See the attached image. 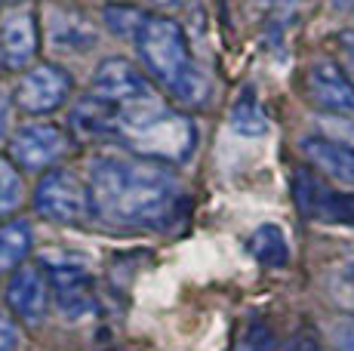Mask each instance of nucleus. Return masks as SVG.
Listing matches in <instances>:
<instances>
[{
    "label": "nucleus",
    "instance_id": "obj_20",
    "mask_svg": "<svg viewBox=\"0 0 354 351\" xmlns=\"http://www.w3.org/2000/svg\"><path fill=\"white\" fill-rule=\"evenodd\" d=\"M12 312H0V351H19L22 348V327Z\"/></svg>",
    "mask_w": 354,
    "mask_h": 351
},
{
    "label": "nucleus",
    "instance_id": "obj_11",
    "mask_svg": "<svg viewBox=\"0 0 354 351\" xmlns=\"http://www.w3.org/2000/svg\"><path fill=\"white\" fill-rule=\"evenodd\" d=\"M148 93H151L148 74L142 71V65H133L127 59H105L90 77V96L105 105H127Z\"/></svg>",
    "mask_w": 354,
    "mask_h": 351
},
{
    "label": "nucleus",
    "instance_id": "obj_25",
    "mask_svg": "<svg viewBox=\"0 0 354 351\" xmlns=\"http://www.w3.org/2000/svg\"><path fill=\"white\" fill-rule=\"evenodd\" d=\"M290 351H321V348H317V342H311V339H299Z\"/></svg>",
    "mask_w": 354,
    "mask_h": 351
},
{
    "label": "nucleus",
    "instance_id": "obj_6",
    "mask_svg": "<svg viewBox=\"0 0 354 351\" xmlns=\"http://www.w3.org/2000/svg\"><path fill=\"white\" fill-rule=\"evenodd\" d=\"M71 74L56 62H34L31 68L19 71V84L12 90L16 111L28 117H46L59 111L71 96Z\"/></svg>",
    "mask_w": 354,
    "mask_h": 351
},
{
    "label": "nucleus",
    "instance_id": "obj_19",
    "mask_svg": "<svg viewBox=\"0 0 354 351\" xmlns=\"http://www.w3.org/2000/svg\"><path fill=\"white\" fill-rule=\"evenodd\" d=\"M142 19H145V10H139V6H127V3H118V6L108 3L105 6V22L118 37L133 40L136 31H139V25H142Z\"/></svg>",
    "mask_w": 354,
    "mask_h": 351
},
{
    "label": "nucleus",
    "instance_id": "obj_10",
    "mask_svg": "<svg viewBox=\"0 0 354 351\" xmlns=\"http://www.w3.org/2000/svg\"><path fill=\"white\" fill-rule=\"evenodd\" d=\"M40 50V25L28 6H10L0 12V68L25 71Z\"/></svg>",
    "mask_w": 354,
    "mask_h": 351
},
{
    "label": "nucleus",
    "instance_id": "obj_7",
    "mask_svg": "<svg viewBox=\"0 0 354 351\" xmlns=\"http://www.w3.org/2000/svg\"><path fill=\"white\" fill-rule=\"evenodd\" d=\"M302 93L317 111L354 117V77L333 59H315L302 71Z\"/></svg>",
    "mask_w": 354,
    "mask_h": 351
},
{
    "label": "nucleus",
    "instance_id": "obj_27",
    "mask_svg": "<svg viewBox=\"0 0 354 351\" xmlns=\"http://www.w3.org/2000/svg\"><path fill=\"white\" fill-rule=\"evenodd\" d=\"M158 3H182V0H158Z\"/></svg>",
    "mask_w": 354,
    "mask_h": 351
},
{
    "label": "nucleus",
    "instance_id": "obj_14",
    "mask_svg": "<svg viewBox=\"0 0 354 351\" xmlns=\"http://www.w3.org/2000/svg\"><path fill=\"white\" fill-rule=\"evenodd\" d=\"M34 247V228L28 219L16 216V219L0 222V274H12L19 265H25Z\"/></svg>",
    "mask_w": 354,
    "mask_h": 351
},
{
    "label": "nucleus",
    "instance_id": "obj_2",
    "mask_svg": "<svg viewBox=\"0 0 354 351\" xmlns=\"http://www.w3.org/2000/svg\"><path fill=\"white\" fill-rule=\"evenodd\" d=\"M111 139L139 158L185 164L197 148V124L188 114L148 93L127 105H111Z\"/></svg>",
    "mask_w": 354,
    "mask_h": 351
},
{
    "label": "nucleus",
    "instance_id": "obj_8",
    "mask_svg": "<svg viewBox=\"0 0 354 351\" xmlns=\"http://www.w3.org/2000/svg\"><path fill=\"white\" fill-rule=\"evenodd\" d=\"M292 200L308 219L330 222V225L354 228V191L351 188H333L321 176L308 170L292 173Z\"/></svg>",
    "mask_w": 354,
    "mask_h": 351
},
{
    "label": "nucleus",
    "instance_id": "obj_3",
    "mask_svg": "<svg viewBox=\"0 0 354 351\" xmlns=\"http://www.w3.org/2000/svg\"><path fill=\"white\" fill-rule=\"evenodd\" d=\"M133 44L139 53L142 71L148 74L151 84H158V90L182 105H201L207 99V77L197 68L188 37L176 19L145 12Z\"/></svg>",
    "mask_w": 354,
    "mask_h": 351
},
{
    "label": "nucleus",
    "instance_id": "obj_28",
    "mask_svg": "<svg viewBox=\"0 0 354 351\" xmlns=\"http://www.w3.org/2000/svg\"><path fill=\"white\" fill-rule=\"evenodd\" d=\"M3 3H16V0H3Z\"/></svg>",
    "mask_w": 354,
    "mask_h": 351
},
{
    "label": "nucleus",
    "instance_id": "obj_17",
    "mask_svg": "<svg viewBox=\"0 0 354 351\" xmlns=\"http://www.w3.org/2000/svg\"><path fill=\"white\" fill-rule=\"evenodd\" d=\"M25 198H28V191H25L22 170L10 158H0V222L16 219Z\"/></svg>",
    "mask_w": 354,
    "mask_h": 351
},
{
    "label": "nucleus",
    "instance_id": "obj_24",
    "mask_svg": "<svg viewBox=\"0 0 354 351\" xmlns=\"http://www.w3.org/2000/svg\"><path fill=\"white\" fill-rule=\"evenodd\" d=\"M339 46H342V53H345V65H348V71H351V77H354V35H342Z\"/></svg>",
    "mask_w": 354,
    "mask_h": 351
},
{
    "label": "nucleus",
    "instance_id": "obj_4",
    "mask_svg": "<svg viewBox=\"0 0 354 351\" xmlns=\"http://www.w3.org/2000/svg\"><path fill=\"white\" fill-rule=\"evenodd\" d=\"M34 213L44 216L53 225H84L93 216L90 182L80 173L56 167V170L40 173L37 185L31 191Z\"/></svg>",
    "mask_w": 354,
    "mask_h": 351
},
{
    "label": "nucleus",
    "instance_id": "obj_26",
    "mask_svg": "<svg viewBox=\"0 0 354 351\" xmlns=\"http://www.w3.org/2000/svg\"><path fill=\"white\" fill-rule=\"evenodd\" d=\"M336 6H345V10H348V6H354V0H336Z\"/></svg>",
    "mask_w": 354,
    "mask_h": 351
},
{
    "label": "nucleus",
    "instance_id": "obj_21",
    "mask_svg": "<svg viewBox=\"0 0 354 351\" xmlns=\"http://www.w3.org/2000/svg\"><path fill=\"white\" fill-rule=\"evenodd\" d=\"M333 293L348 308H354V259L336 268V274H333Z\"/></svg>",
    "mask_w": 354,
    "mask_h": 351
},
{
    "label": "nucleus",
    "instance_id": "obj_5",
    "mask_svg": "<svg viewBox=\"0 0 354 351\" xmlns=\"http://www.w3.org/2000/svg\"><path fill=\"white\" fill-rule=\"evenodd\" d=\"M74 154V130L53 124L46 117H31L10 133V160L19 170L46 173L62 167Z\"/></svg>",
    "mask_w": 354,
    "mask_h": 351
},
{
    "label": "nucleus",
    "instance_id": "obj_16",
    "mask_svg": "<svg viewBox=\"0 0 354 351\" xmlns=\"http://www.w3.org/2000/svg\"><path fill=\"white\" fill-rule=\"evenodd\" d=\"M46 35H50V44H56L59 50H86L96 44V31L86 28L71 12H53L46 22Z\"/></svg>",
    "mask_w": 354,
    "mask_h": 351
},
{
    "label": "nucleus",
    "instance_id": "obj_15",
    "mask_svg": "<svg viewBox=\"0 0 354 351\" xmlns=\"http://www.w3.org/2000/svg\"><path fill=\"white\" fill-rule=\"evenodd\" d=\"M247 249L253 253L256 262L268 268H283L290 265V244L277 225H259L247 240Z\"/></svg>",
    "mask_w": 354,
    "mask_h": 351
},
{
    "label": "nucleus",
    "instance_id": "obj_23",
    "mask_svg": "<svg viewBox=\"0 0 354 351\" xmlns=\"http://www.w3.org/2000/svg\"><path fill=\"white\" fill-rule=\"evenodd\" d=\"M336 345L339 351H354V317H345L336 327Z\"/></svg>",
    "mask_w": 354,
    "mask_h": 351
},
{
    "label": "nucleus",
    "instance_id": "obj_13",
    "mask_svg": "<svg viewBox=\"0 0 354 351\" xmlns=\"http://www.w3.org/2000/svg\"><path fill=\"white\" fill-rule=\"evenodd\" d=\"M305 160L311 170L321 173L324 179L336 182L342 188L354 191V145L345 139H330V136H305L299 142Z\"/></svg>",
    "mask_w": 354,
    "mask_h": 351
},
{
    "label": "nucleus",
    "instance_id": "obj_22",
    "mask_svg": "<svg viewBox=\"0 0 354 351\" xmlns=\"http://www.w3.org/2000/svg\"><path fill=\"white\" fill-rule=\"evenodd\" d=\"M12 111H16V102H12V93L0 86V142H3L6 136H10Z\"/></svg>",
    "mask_w": 354,
    "mask_h": 351
},
{
    "label": "nucleus",
    "instance_id": "obj_9",
    "mask_svg": "<svg viewBox=\"0 0 354 351\" xmlns=\"http://www.w3.org/2000/svg\"><path fill=\"white\" fill-rule=\"evenodd\" d=\"M6 308L19 317L22 323H40L46 317L53 305V281L46 265H34V262H25L6 281Z\"/></svg>",
    "mask_w": 354,
    "mask_h": 351
},
{
    "label": "nucleus",
    "instance_id": "obj_18",
    "mask_svg": "<svg viewBox=\"0 0 354 351\" xmlns=\"http://www.w3.org/2000/svg\"><path fill=\"white\" fill-rule=\"evenodd\" d=\"M231 124H234V130L243 133V136H262V133L268 130V117H265V111H262V105H259V99H256L253 90H247L234 102Z\"/></svg>",
    "mask_w": 354,
    "mask_h": 351
},
{
    "label": "nucleus",
    "instance_id": "obj_1",
    "mask_svg": "<svg viewBox=\"0 0 354 351\" xmlns=\"http://www.w3.org/2000/svg\"><path fill=\"white\" fill-rule=\"evenodd\" d=\"M93 216L118 231H160L182 213L185 194L176 170L139 154H99L86 170Z\"/></svg>",
    "mask_w": 354,
    "mask_h": 351
},
{
    "label": "nucleus",
    "instance_id": "obj_12",
    "mask_svg": "<svg viewBox=\"0 0 354 351\" xmlns=\"http://www.w3.org/2000/svg\"><path fill=\"white\" fill-rule=\"evenodd\" d=\"M53 281V302L71 321L90 317L96 312V287L80 262H44Z\"/></svg>",
    "mask_w": 354,
    "mask_h": 351
}]
</instances>
